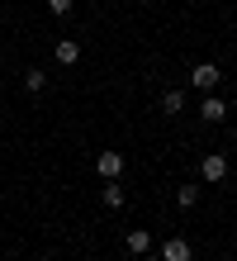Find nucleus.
Segmentation results:
<instances>
[{
	"label": "nucleus",
	"instance_id": "obj_2",
	"mask_svg": "<svg viewBox=\"0 0 237 261\" xmlns=\"http://www.w3.org/2000/svg\"><path fill=\"white\" fill-rule=\"evenodd\" d=\"M199 119H204V124H223V119H228V100H223V95H204Z\"/></svg>",
	"mask_w": 237,
	"mask_h": 261
},
{
	"label": "nucleus",
	"instance_id": "obj_11",
	"mask_svg": "<svg viewBox=\"0 0 237 261\" xmlns=\"http://www.w3.org/2000/svg\"><path fill=\"white\" fill-rule=\"evenodd\" d=\"M176 204H180V209H195V204H199V190H195V186H180V190H176Z\"/></svg>",
	"mask_w": 237,
	"mask_h": 261
},
{
	"label": "nucleus",
	"instance_id": "obj_3",
	"mask_svg": "<svg viewBox=\"0 0 237 261\" xmlns=\"http://www.w3.org/2000/svg\"><path fill=\"white\" fill-rule=\"evenodd\" d=\"M199 176L209 180V186H214V180H223L228 176V157H223V152H209V157L199 162Z\"/></svg>",
	"mask_w": 237,
	"mask_h": 261
},
{
	"label": "nucleus",
	"instance_id": "obj_10",
	"mask_svg": "<svg viewBox=\"0 0 237 261\" xmlns=\"http://www.w3.org/2000/svg\"><path fill=\"white\" fill-rule=\"evenodd\" d=\"M43 86H47V76H43L38 67H29V71H24V90H34V95H38Z\"/></svg>",
	"mask_w": 237,
	"mask_h": 261
},
{
	"label": "nucleus",
	"instance_id": "obj_8",
	"mask_svg": "<svg viewBox=\"0 0 237 261\" xmlns=\"http://www.w3.org/2000/svg\"><path fill=\"white\" fill-rule=\"evenodd\" d=\"M128 252H152V233H147V228H133V233H128Z\"/></svg>",
	"mask_w": 237,
	"mask_h": 261
},
{
	"label": "nucleus",
	"instance_id": "obj_7",
	"mask_svg": "<svg viewBox=\"0 0 237 261\" xmlns=\"http://www.w3.org/2000/svg\"><path fill=\"white\" fill-rule=\"evenodd\" d=\"M100 199H104V209H123V190H119V180H104Z\"/></svg>",
	"mask_w": 237,
	"mask_h": 261
},
{
	"label": "nucleus",
	"instance_id": "obj_6",
	"mask_svg": "<svg viewBox=\"0 0 237 261\" xmlns=\"http://www.w3.org/2000/svg\"><path fill=\"white\" fill-rule=\"evenodd\" d=\"M52 57L62 67H76V57H81V43L76 38H57V48H52Z\"/></svg>",
	"mask_w": 237,
	"mask_h": 261
},
{
	"label": "nucleus",
	"instance_id": "obj_9",
	"mask_svg": "<svg viewBox=\"0 0 237 261\" xmlns=\"http://www.w3.org/2000/svg\"><path fill=\"white\" fill-rule=\"evenodd\" d=\"M185 110V90H166L162 95V114H180Z\"/></svg>",
	"mask_w": 237,
	"mask_h": 261
},
{
	"label": "nucleus",
	"instance_id": "obj_1",
	"mask_svg": "<svg viewBox=\"0 0 237 261\" xmlns=\"http://www.w3.org/2000/svg\"><path fill=\"white\" fill-rule=\"evenodd\" d=\"M218 81H223V71H218L214 62L190 67V86H195V90H204V95H214V90H218Z\"/></svg>",
	"mask_w": 237,
	"mask_h": 261
},
{
	"label": "nucleus",
	"instance_id": "obj_4",
	"mask_svg": "<svg viewBox=\"0 0 237 261\" xmlns=\"http://www.w3.org/2000/svg\"><path fill=\"white\" fill-rule=\"evenodd\" d=\"M95 171L104 180H119L123 176V152H100V157H95Z\"/></svg>",
	"mask_w": 237,
	"mask_h": 261
},
{
	"label": "nucleus",
	"instance_id": "obj_5",
	"mask_svg": "<svg viewBox=\"0 0 237 261\" xmlns=\"http://www.w3.org/2000/svg\"><path fill=\"white\" fill-rule=\"evenodd\" d=\"M162 261H190V242H185L180 233H171V238L162 242Z\"/></svg>",
	"mask_w": 237,
	"mask_h": 261
},
{
	"label": "nucleus",
	"instance_id": "obj_13",
	"mask_svg": "<svg viewBox=\"0 0 237 261\" xmlns=\"http://www.w3.org/2000/svg\"><path fill=\"white\" fill-rule=\"evenodd\" d=\"M142 261H162V256H152V252H142Z\"/></svg>",
	"mask_w": 237,
	"mask_h": 261
},
{
	"label": "nucleus",
	"instance_id": "obj_12",
	"mask_svg": "<svg viewBox=\"0 0 237 261\" xmlns=\"http://www.w3.org/2000/svg\"><path fill=\"white\" fill-rule=\"evenodd\" d=\"M47 10L62 19V14H71V10H76V0H47Z\"/></svg>",
	"mask_w": 237,
	"mask_h": 261
}]
</instances>
